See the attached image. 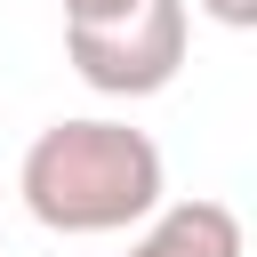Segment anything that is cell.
I'll list each match as a JSON object with an SVG mask.
<instances>
[{
  "label": "cell",
  "instance_id": "obj_1",
  "mask_svg": "<svg viewBox=\"0 0 257 257\" xmlns=\"http://www.w3.org/2000/svg\"><path fill=\"white\" fill-rule=\"evenodd\" d=\"M16 193H24L40 233L96 241V233H128V225H145L161 209L169 161H161V145L145 128L104 120V112H72V120H48L24 145Z\"/></svg>",
  "mask_w": 257,
  "mask_h": 257
},
{
  "label": "cell",
  "instance_id": "obj_2",
  "mask_svg": "<svg viewBox=\"0 0 257 257\" xmlns=\"http://www.w3.org/2000/svg\"><path fill=\"white\" fill-rule=\"evenodd\" d=\"M185 40H193V8L185 0H137L120 16L96 24H64V64L96 88V96H161L185 72Z\"/></svg>",
  "mask_w": 257,
  "mask_h": 257
},
{
  "label": "cell",
  "instance_id": "obj_3",
  "mask_svg": "<svg viewBox=\"0 0 257 257\" xmlns=\"http://www.w3.org/2000/svg\"><path fill=\"white\" fill-rule=\"evenodd\" d=\"M128 257H249V233L225 201H161L137 225Z\"/></svg>",
  "mask_w": 257,
  "mask_h": 257
},
{
  "label": "cell",
  "instance_id": "obj_4",
  "mask_svg": "<svg viewBox=\"0 0 257 257\" xmlns=\"http://www.w3.org/2000/svg\"><path fill=\"white\" fill-rule=\"evenodd\" d=\"M209 24H225V32H257V0H193Z\"/></svg>",
  "mask_w": 257,
  "mask_h": 257
},
{
  "label": "cell",
  "instance_id": "obj_5",
  "mask_svg": "<svg viewBox=\"0 0 257 257\" xmlns=\"http://www.w3.org/2000/svg\"><path fill=\"white\" fill-rule=\"evenodd\" d=\"M56 8H64V24H96V16H120L137 0H56Z\"/></svg>",
  "mask_w": 257,
  "mask_h": 257
}]
</instances>
